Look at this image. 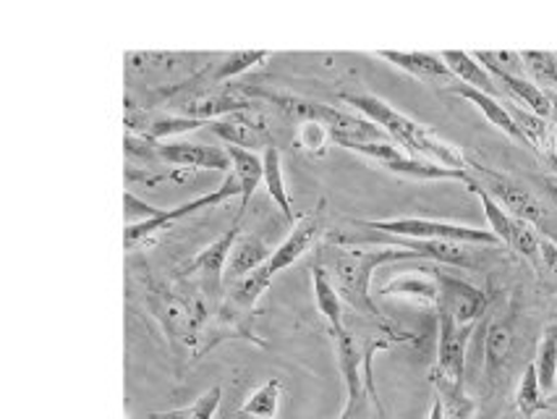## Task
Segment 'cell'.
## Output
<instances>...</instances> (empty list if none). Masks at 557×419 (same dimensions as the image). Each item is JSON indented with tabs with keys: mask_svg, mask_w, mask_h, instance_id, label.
Here are the masks:
<instances>
[{
	"mask_svg": "<svg viewBox=\"0 0 557 419\" xmlns=\"http://www.w3.org/2000/svg\"><path fill=\"white\" fill-rule=\"evenodd\" d=\"M510 354H513V328H510V322H490L487 331H484V372H487L492 383L500 378L505 365L510 362Z\"/></svg>",
	"mask_w": 557,
	"mask_h": 419,
	"instance_id": "obj_20",
	"label": "cell"
},
{
	"mask_svg": "<svg viewBox=\"0 0 557 419\" xmlns=\"http://www.w3.org/2000/svg\"><path fill=\"white\" fill-rule=\"evenodd\" d=\"M377 56L422 82H445L448 87L456 82V76L450 74L448 66H445L443 58L435 53H398V50H380Z\"/></svg>",
	"mask_w": 557,
	"mask_h": 419,
	"instance_id": "obj_17",
	"label": "cell"
},
{
	"mask_svg": "<svg viewBox=\"0 0 557 419\" xmlns=\"http://www.w3.org/2000/svg\"><path fill=\"white\" fill-rule=\"evenodd\" d=\"M268 58H270L268 50H242V53L225 56L223 63H218L215 74H212V82L220 87L223 82H228V79H233V76H238V74H244V71L259 66V63H264Z\"/></svg>",
	"mask_w": 557,
	"mask_h": 419,
	"instance_id": "obj_28",
	"label": "cell"
},
{
	"mask_svg": "<svg viewBox=\"0 0 557 419\" xmlns=\"http://www.w3.org/2000/svg\"><path fill=\"white\" fill-rule=\"evenodd\" d=\"M448 93L456 95V98L469 100L471 106L479 108V111L484 113V119H487L492 126L500 128V132L508 134L510 139H516V141H521V145H527V139H523L521 128L516 126V121H513V115H510L508 106H503L500 100L492 98V95H487V93H482V89H474V87H469V84H461V82H453L450 87H448Z\"/></svg>",
	"mask_w": 557,
	"mask_h": 419,
	"instance_id": "obj_16",
	"label": "cell"
},
{
	"mask_svg": "<svg viewBox=\"0 0 557 419\" xmlns=\"http://www.w3.org/2000/svg\"><path fill=\"white\" fill-rule=\"evenodd\" d=\"M492 79H495L497 84H503V87L508 89V93L513 95V98L521 102L527 111L542 115V119H549V115H553V95L544 93L536 82L523 79V76H518V74H500V71H497V74H492Z\"/></svg>",
	"mask_w": 557,
	"mask_h": 419,
	"instance_id": "obj_22",
	"label": "cell"
},
{
	"mask_svg": "<svg viewBox=\"0 0 557 419\" xmlns=\"http://www.w3.org/2000/svg\"><path fill=\"white\" fill-rule=\"evenodd\" d=\"M262 163H264V186H268V195L272 202L277 205L283 212V218H286L288 223L299 221V215H296L294 205H290V197H288V189H286V178H283V163H281V150H277L275 145L268 147V150L262 152Z\"/></svg>",
	"mask_w": 557,
	"mask_h": 419,
	"instance_id": "obj_24",
	"label": "cell"
},
{
	"mask_svg": "<svg viewBox=\"0 0 557 419\" xmlns=\"http://www.w3.org/2000/svg\"><path fill=\"white\" fill-rule=\"evenodd\" d=\"M207 128L215 132L223 141H228V147H242V150L251 152L257 147H264V150L272 147L270 128L264 126V119L262 115H251L249 111L225 115V119L218 121H207Z\"/></svg>",
	"mask_w": 557,
	"mask_h": 419,
	"instance_id": "obj_15",
	"label": "cell"
},
{
	"mask_svg": "<svg viewBox=\"0 0 557 419\" xmlns=\"http://www.w3.org/2000/svg\"><path fill=\"white\" fill-rule=\"evenodd\" d=\"M233 197H242V186H238L236 176L228 173V176L223 178V184L218 186V189H212L210 195H202L197 199H191V202H184L178 205V208H171V210H163L160 208L150 221L145 223H134V225H126V234H123V244H126V249H136L141 242H147V238L158 236L160 231H165L168 225H173L181 218L191 215V212H199V210H212V208H220L223 202H228Z\"/></svg>",
	"mask_w": 557,
	"mask_h": 419,
	"instance_id": "obj_9",
	"label": "cell"
},
{
	"mask_svg": "<svg viewBox=\"0 0 557 419\" xmlns=\"http://www.w3.org/2000/svg\"><path fill=\"white\" fill-rule=\"evenodd\" d=\"M406 260H422V255L404 247H393V244H382V247H377V244L374 247L372 244H361V247H356V244L335 242L327 249H322L320 266L327 270L335 292L341 294V299L348 307L364 315L367 320H372L385 335H393L395 341H406L408 335L393 331V325L385 320V315L380 312L372 294H369V283H372L374 270L391 266V262Z\"/></svg>",
	"mask_w": 557,
	"mask_h": 419,
	"instance_id": "obj_1",
	"label": "cell"
},
{
	"mask_svg": "<svg viewBox=\"0 0 557 419\" xmlns=\"http://www.w3.org/2000/svg\"><path fill=\"white\" fill-rule=\"evenodd\" d=\"M242 238V218L231 223L228 231H223L215 242H210L199 251L186 268H181V279L189 281L202 294H223L225 270H228L231 251Z\"/></svg>",
	"mask_w": 557,
	"mask_h": 419,
	"instance_id": "obj_10",
	"label": "cell"
},
{
	"mask_svg": "<svg viewBox=\"0 0 557 419\" xmlns=\"http://www.w3.org/2000/svg\"><path fill=\"white\" fill-rule=\"evenodd\" d=\"M440 58H443L445 66L450 69V74L456 76V82L469 84V87L482 89V93H487V95H492V98H495V93H497L495 84L497 82L492 79L490 71L476 61L474 53H466V50H443Z\"/></svg>",
	"mask_w": 557,
	"mask_h": 419,
	"instance_id": "obj_21",
	"label": "cell"
},
{
	"mask_svg": "<svg viewBox=\"0 0 557 419\" xmlns=\"http://www.w3.org/2000/svg\"><path fill=\"white\" fill-rule=\"evenodd\" d=\"M534 270L540 273L544 286H549L553 292H557V242H553V238L542 236L540 260H536Z\"/></svg>",
	"mask_w": 557,
	"mask_h": 419,
	"instance_id": "obj_30",
	"label": "cell"
},
{
	"mask_svg": "<svg viewBox=\"0 0 557 419\" xmlns=\"http://www.w3.org/2000/svg\"><path fill=\"white\" fill-rule=\"evenodd\" d=\"M147 305L171 341V346L181 354L197 349L199 333L207 322V309L199 296H186L184 292L154 286L147 292Z\"/></svg>",
	"mask_w": 557,
	"mask_h": 419,
	"instance_id": "obj_5",
	"label": "cell"
},
{
	"mask_svg": "<svg viewBox=\"0 0 557 419\" xmlns=\"http://www.w3.org/2000/svg\"><path fill=\"white\" fill-rule=\"evenodd\" d=\"M432 273L440 288L437 312H448L458 325H474L487 309V294L458 275L443 273V270H432Z\"/></svg>",
	"mask_w": 557,
	"mask_h": 419,
	"instance_id": "obj_12",
	"label": "cell"
},
{
	"mask_svg": "<svg viewBox=\"0 0 557 419\" xmlns=\"http://www.w3.org/2000/svg\"><path fill=\"white\" fill-rule=\"evenodd\" d=\"M220 398H223V389H210L202 396L197 398L194 404V419H215L218 409H220Z\"/></svg>",
	"mask_w": 557,
	"mask_h": 419,
	"instance_id": "obj_32",
	"label": "cell"
},
{
	"mask_svg": "<svg viewBox=\"0 0 557 419\" xmlns=\"http://www.w3.org/2000/svg\"><path fill=\"white\" fill-rule=\"evenodd\" d=\"M348 150L364 155L385 171L398 173L404 178H417V182H461L469 184V171H453V168L437 165L432 160L408 155L393 145V141H372V145H354Z\"/></svg>",
	"mask_w": 557,
	"mask_h": 419,
	"instance_id": "obj_8",
	"label": "cell"
},
{
	"mask_svg": "<svg viewBox=\"0 0 557 419\" xmlns=\"http://www.w3.org/2000/svg\"><path fill=\"white\" fill-rule=\"evenodd\" d=\"M296 141H299L301 150L314 155V158H325L327 141H333V139H330V132L322 124H301Z\"/></svg>",
	"mask_w": 557,
	"mask_h": 419,
	"instance_id": "obj_31",
	"label": "cell"
},
{
	"mask_svg": "<svg viewBox=\"0 0 557 419\" xmlns=\"http://www.w3.org/2000/svg\"><path fill=\"white\" fill-rule=\"evenodd\" d=\"M251 108H255V100L244 89H225L223 84L218 89H210V93L181 102V111H184L186 119L197 121H218L233 113H246Z\"/></svg>",
	"mask_w": 557,
	"mask_h": 419,
	"instance_id": "obj_14",
	"label": "cell"
},
{
	"mask_svg": "<svg viewBox=\"0 0 557 419\" xmlns=\"http://www.w3.org/2000/svg\"><path fill=\"white\" fill-rule=\"evenodd\" d=\"M335 346H338V365L346 380V406H343L341 419H369V404L377 402V389L372 383V354L387 344L372 341L361 346L354 333L343 331L335 335Z\"/></svg>",
	"mask_w": 557,
	"mask_h": 419,
	"instance_id": "obj_4",
	"label": "cell"
},
{
	"mask_svg": "<svg viewBox=\"0 0 557 419\" xmlns=\"http://www.w3.org/2000/svg\"><path fill=\"white\" fill-rule=\"evenodd\" d=\"M474 325H458L448 312H437V365L430 372L437 396H461L466 375V349Z\"/></svg>",
	"mask_w": 557,
	"mask_h": 419,
	"instance_id": "obj_7",
	"label": "cell"
},
{
	"mask_svg": "<svg viewBox=\"0 0 557 419\" xmlns=\"http://www.w3.org/2000/svg\"><path fill=\"white\" fill-rule=\"evenodd\" d=\"M281 393H283L281 378H270L268 383L259 385L255 393H249V398H246L238 411H242V415H251V417L275 419L277 406H281Z\"/></svg>",
	"mask_w": 557,
	"mask_h": 419,
	"instance_id": "obj_27",
	"label": "cell"
},
{
	"mask_svg": "<svg viewBox=\"0 0 557 419\" xmlns=\"http://www.w3.org/2000/svg\"><path fill=\"white\" fill-rule=\"evenodd\" d=\"M471 184L482 186V189L487 192V195L495 197L497 202H500L503 208L510 212V215L521 218V221L534 225V229L540 231L542 236H547V238H553V242H557V215H555V210H549V205H544L542 199L536 197L531 189H527V186H523L521 182L505 176V173H495V171H490V168L471 163L469 184H466V186H471Z\"/></svg>",
	"mask_w": 557,
	"mask_h": 419,
	"instance_id": "obj_3",
	"label": "cell"
},
{
	"mask_svg": "<svg viewBox=\"0 0 557 419\" xmlns=\"http://www.w3.org/2000/svg\"><path fill=\"white\" fill-rule=\"evenodd\" d=\"M312 283H314L317 309H320V315L325 318L330 333L341 335L346 331V322H343V299L341 294L335 292L333 281H330V273L320 266V262L312 268Z\"/></svg>",
	"mask_w": 557,
	"mask_h": 419,
	"instance_id": "obj_23",
	"label": "cell"
},
{
	"mask_svg": "<svg viewBox=\"0 0 557 419\" xmlns=\"http://www.w3.org/2000/svg\"><path fill=\"white\" fill-rule=\"evenodd\" d=\"M553 195H555V197H557V186H555V189H553Z\"/></svg>",
	"mask_w": 557,
	"mask_h": 419,
	"instance_id": "obj_38",
	"label": "cell"
},
{
	"mask_svg": "<svg viewBox=\"0 0 557 419\" xmlns=\"http://www.w3.org/2000/svg\"><path fill=\"white\" fill-rule=\"evenodd\" d=\"M482 419H495V417H482Z\"/></svg>",
	"mask_w": 557,
	"mask_h": 419,
	"instance_id": "obj_39",
	"label": "cell"
},
{
	"mask_svg": "<svg viewBox=\"0 0 557 419\" xmlns=\"http://www.w3.org/2000/svg\"><path fill=\"white\" fill-rule=\"evenodd\" d=\"M325 208L327 202L325 199H320L312 210L299 215V221H296L294 231L286 236V242H283L281 247H275V251H272V257L268 260V266L262 268L270 279H275L281 270H286L288 266H294L296 260H301V257L314 247L317 238L325 234Z\"/></svg>",
	"mask_w": 557,
	"mask_h": 419,
	"instance_id": "obj_11",
	"label": "cell"
},
{
	"mask_svg": "<svg viewBox=\"0 0 557 419\" xmlns=\"http://www.w3.org/2000/svg\"><path fill=\"white\" fill-rule=\"evenodd\" d=\"M430 419H445V406H443V402H440V398H435V404H432Z\"/></svg>",
	"mask_w": 557,
	"mask_h": 419,
	"instance_id": "obj_36",
	"label": "cell"
},
{
	"mask_svg": "<svg viewBox=\"0 0 557 419\" xmlns=\"http://www.w3.org/2000/svg\"><path fill=\"white\" fill-rule=\"evenodd\" d=\"M385 296H408V299H417L422 305H430L437 309L440 288L435 281V273H404L398 279L385 283L382 292Z\"/></svg>",
	"mask_w": 557,
	"mask_h": 419,
	"instance_id": "obj_25",
	"label": "cell"
},
{
	"mask_svg": "<svg viewBox=\"0 0 557 419\" xmlns=\"http://www.w3.org/2000/svg\"><path fill=\"white\" fill-rule=\"evenodd\" d=\"M354 225L369 231V234L419 238V242H456L466 244V247H497L500 244V238L492 234V231L435 221V218H382V221H354Z\"/></svg>",
	"mask_w": 557,
	"mask_h": 419,
	"instance_id": "obj_6",
	"label": "cell"
},
{
	"mask_svg": "<svg viewBox=\"0 0 557 419\" xmlns=\"http://www.w3.org/2000/svg\"><path fill=\"white\" fill-rule=\"evenodd\" d=\"M440 402H443V406H445V419H471L474 417V402H471V398H466V393H461V396H445V398H440Z\"/></svg>",
	"mask_w": 557,
	"mask_h": 419,
	"instance_id": "obj_33",
	"label": "cell"
},
{
	"mask_svg": "<svg viewBox=\"0 0 557 419\" xmlns=\"http://www.w3.org/2000/svg\"><path fill=\"white\" fill-rule=\"evenodd\" d=\"M542 333H553V335H557V299L553 301V307H549L547 322H544V331H542Z\"/></svg>",
	"mask_w": 557,
	"mask_h": 419,
	"instance_id": "obj_35",
	"label": "cell"
},
{
	"mask_svg": "<svg viewBox=\"0 0 557 419\" xmlns=\"http://www.w3.org/2000/svg\"><path fill=\"white\" fill-rule=\"evenodd\" d=\"M341 100L346 102V106L356 108V111L372 121V124H377L382 132L391 137V141L404 147V152L432 160V163L437 165L453 168V171H469L471 168V160L466 158L461 147H456L453 141L440 137L435 128L419 124V121L408 119L406 113L395 111V108L387 106L385 100L367 93L341 95Z\"/></svg>",
	"mask_w": 557,
	"mask_h": 419,
	"instance_id": "obj_2",
	"label": "cell"
},
{
	"mask_svg": "<svg viewBox=\"0 0 557 419\" xmlns=\"http://www.w3.org/2000/svg\"><path fill=\"white\" fill-rule=\"evenodd\" d=\"M523 66H527L531 74H534L536 84H549V87H557V58L553 53H521Z\"/></svg>",
	"mask_w": 557,
	"mask_h": 419,
	"instance_id": "obj_29",
	"label": "cell"
},
{
	"mask_svg": "<svg viewBox=\"0 0 557 419\" xmlns=\"http://www.w3.org/2000/svg\"><path fill=\"white\" fill-rule=\"evenodd\" d=\"M272 249L262 236H242L236 242V247L231 251V260H228V270H225V281H242L255 270L268 266V260L272 257Z\"/></svg>",
	"mask_w": 557,
	"mask_h": 419,
	"instance_id": "obj_18",
	"label": "cell"
},
{
	"mask_svg": "<svg viewBox=\"0 0 557 419\" xmlns=\"http://www.w3.org/2000/svg\"><path fill=\"white\" fill-rule=\"evenodd\" d=\"M147 419H194V404L181 406V409H171V411H150Z\"/></svg>",
	"mask_w": 557,
	"mask_h": 419,
	"instance_id": "obj_34",
	"label": "cell"
},
{
	"mask_svg": "<svg viewBox=\"0 0 557 419\" xmlns=\"http://www.w3.org/2000/svg\"><path fill=\"white\" fill-rule=\"evenodd\" d=\"M228 158H231V173L236 176L238 186H242V208H238L236 218H244L246 208H249V199L255 197L257 186L262 184L264 178L262 155L242 150V147H228Z\"/></svg>",
	"mask_w": 557,
	"mask_h": 419,
	"instance_id": "obj_19",
	"label": "cell"
},
{
	"mask_svg": "<svg viewBox=\"0 0 557 419\" xmlns=\"http://www.w3.org/2000/svg\"><path fill=\"white\" fill-rule=\"evenodd\" d=\"M158 163L178 165L184 171H223L231 173L228 150L199 141H154Z\"/></svg>",
	"mask_w": 557,
	"mask_h": 419,
	"instance_id": "obj_13",
	"label": "cell"
},
{
	"mask_svg": "<svg viewBox=\"0 0 557 419\" xmlns=\"http://www.w3.org/2000/svg\"><path fill=\"white\" fill-rule=\"evenodd\" d=\"M516 406L527 419H534L540 411L549 409L547 393L542 391L534 362L527 365V370H523V378H521V383H518V391H516Z\"/></svg>",
	"mask_w": 557,
	"mask_h": 419,
	"instance_id": "obj_26",
	"label": "cell"
},
{
	"mask_svg": "<svg viewBox=\"0 0 557 419\" xmlns=\"http://www.w3.org/2000/svg\"><path fill=\"white\" fill-rule=\"evenodd\" d=\"M236 419H264V417H251V415H242V411H236Z\"/></svg>",
	"mask_w": 557,
	"mask_h": 419,
	"instance_id": "obj_37",
	"label": "cell"
}]
</instances>
